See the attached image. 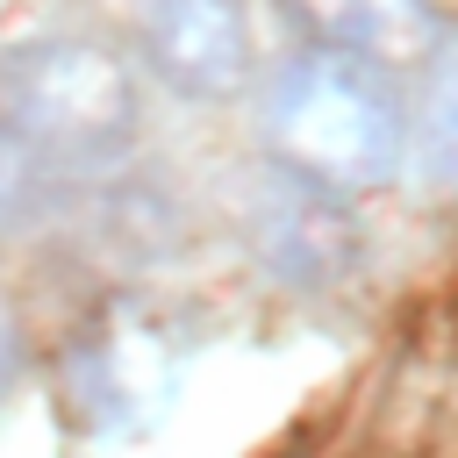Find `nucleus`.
I'll use <instances>...</instances> for the list:
<instances>
[{
    "instance_id": "nucleus-6",
    "label": "nucleus",
    "mask_w": 458,
    "mask_h": 458,
    "mask_svg": "<svg viewBox=\"0 0 458 458\" xmlns=\"http://www.w3.org/2000/svg\"><path fill=\"white\" fill-rule=\"evenodd\" d=\"M301 14L351 57H422L437 43L429 0H301Z\"/></svg>"
},
{
    "instance_id": "nucleus-5",
    "label": "nucleus",
    "mask_w": 458,
    "mask_h": 458,
    "mask_svg": "<svg viewBox=\"0 0 458 458\" xmlns=\"http://www.w3.org/2000/svg\"><path fill=\"white\" fill-rule=\"evenodd\" d=\"M250 229H258L265 265L279 279H293V286H329V279H344L358 265V222L344 215V200L329 186L293 179V172H279L265 186Z\"/></svg>"
},
{
    "instance_id": "nucleus-3",
    "label": "nucleus",
    "mask_w": 458,
    "mask_h": 458,
    "mask_svg": "<svg viewBox=\"0 0 458 458\" xmlns=\"http://www.w3.org/2000/svg\"><path fill=\"white\" fill-rule=\"evenodd\" d=\"M186 344L150 308H107L64 358V408L86 437H143L172 415Z\"/></svg>"
},
{
    "instance_id": "nucleus-7",
    "label": "nucleus",
    "mask_w": 458,
    "mask_h": 458,
    "mask_svg": "<svg viewBox=\"0 0 458 458\" xmlns=\"http://www.w3.org/2000/svg\"><path fill=\"white\" fill-rule=\"evenodd\" d=\"M415 172H422L429 193H458V57L437 72V86H429V100H422Z\"/></svg>"
},
{
    "instance_id": "nucleus-8",
    "label": "nucleus",
    "mask_w": 458,
    "mask_h": 458,
    "mask_svg": "<svg viewBox=\"0 0 458 458\" xmlns=\"http://www.w3.org/2000/svg\"><path fill=\"white\" fill-rule=\"evenodd\" d=\"M21 193H29V150L0 129V222L21 208Z\"/></svg>"
},
{
    "instance_id": "nucleus-9",
    "label": "nucleus",
    "mask_w": 458,
    "mask_h": 458,
    "mask_svg": "<svg viewBox=\"0 0 458 458\" xmlns=\"http://www.w3.org/2000/svg\"><path fill=\"white\" fill-rule=\"evenodd\" d=\"M14 365H21V336H14V315L0 308V394L14 386Z\"/></svg>"
},
{
    "instance_id": "nucleus-4",
    "label": "nucleus",
    "mask_w": 458,
    "mask_h": 458,
    "mask_svg": "<svg viewBox=\"0 0 458 458\" xmlns=\"http://www.w3.org/2000/svg\"><path fill=\"white\" fill-rule=\"evenodd\" d=\"M143 50L179 93L222 100L250 72L243 0H143Z\"/></svg>"
},
{
    "instance_id": "nucleus-2",
    "label": "nucleus",
    "mask_w": 458,
    "mask_h": 458,
    "mask_svg": "<svg viewBox=\"0 0 458 458\" xmlns=\"http://www.w3.org/2000/svg\"><path fill=\"white\" fill-rule=\"evenodd\" d=\"M0 114L21 150L43 143L57 157H107L136 122V93L100 43L29 36L0 57Z\"/></svg>"
},
{
    "instance_id": "nucleus-1",
    "label": "nucleus",
    "mask_w": 458,
    "mask_h": 458,
    "mask_svg": "<svg viewBox=\"0 0 458 458\" xmlns=\"http://www.w3.org/2000/svg\"><path fill=\"white\" fill-rule=\"evenodd\" d=\"M272 150L308 186H379L401 165V100L365 57L315 50L272 86Z\"/></svg>"
}]
</instances>
